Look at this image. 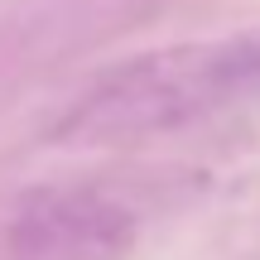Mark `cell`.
<instances>
[{"label":"cell","mask_w":260,"mask_h":260,"mask_svg":"<svg viewBox=\"0 0 260 260\" xmlns=\"http://www.w3.org/2000/svg\"><path fill=\"white\" fill-rule=\"evenodd\" d=\"M130 217L111 198L48 188L15 207L10 246L19 260H111L130 246Z\"/></svg>","instance_id":"cell-2"},{"label":"cell","mask_w":260,"mask_h":260,"mask_svg":"<svg viewBox=\"0 0 260 260\" xmlns=\"http://www.w3.org/2000/svg\"><path fill=\"white\" fill-rule=\"evenodd\" d=\"M260 96V34L178 44L121 63L63 116V145H125Z\"/></svg>","instance_id":"cell-1"}]
</instances>
